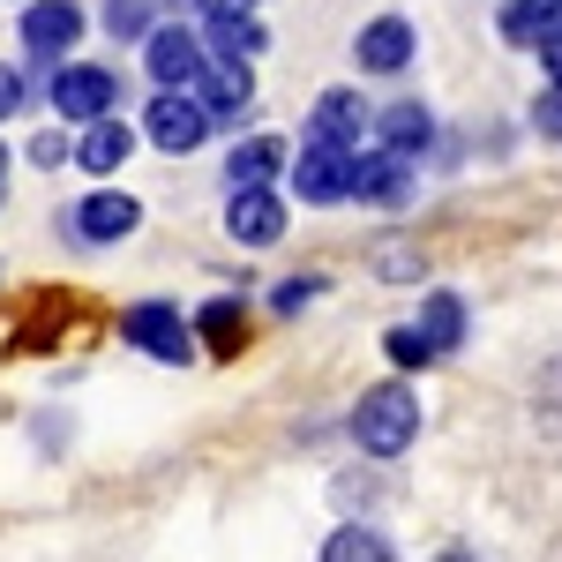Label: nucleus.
<instances>
[{"instance_id": "1", "label": "nucleus", "mask_w": 562, "mask_h": 562, "mask_svg": "<svg viewBox=\"0 0 562 562\" xmlns=\"http://www.w3.org/2000/svg\"><path fill=\"white\" fill-rule=\"evenodd\" d=\"M413 435H420V397L405 383L360 390V405H352V442H360L368 458H405Z\"/></svg>"}, {"instance_id": "2", "label": "nucleus", "mask_w": 562, "mask_h": 562, "mask_svg": "<svg viewBox=\"0 0 562 562\" xmlns=\"http://www.w3.org/2000/svg\"><path fill=\"white\" fill-rule=\"evenodd\" d=\"M352 150H360V143L307 135L301 158H285V173H293V188H301V203H346V195H352Z\"/></svg>"}, {"instance_id": "3", "label": "nucleus", "mask_w": 562, "mask_h": 562, "mask_svg": "<svg viewBox=\"0 0 562 562\" xmlns=\"http://www.w3.org/2000/svg\"><path fill=\"white\" fill-rule=\"evenodd\" d=\"M45 98H53V113H60V121H76V128H83V121H98V113H113V105H121V76H113V68H90V60H60Z\"/></svg>"}, {"instance_id": "4", "label": "nucleus", "mask_w": 562, "mask_h": 562, "mask_svg": "<svg viewBox=\"0 0 562 562\" xmlns=\"http://www.w3.org/2000/svg\"><path fill=\"white\" fill-rule=\"evenodd\" d=\"M143 68H150V83H158V90H188L203 68H211V45H203V31L150 23V38H143Z\"/></svg>"}, {"instance_id": "5", "label": "nucleus", "mask_w": 562, "mask_h": 562, "mask_svg": "<svg viewBox=\"0 0 562 562\" xmlns=\"http://www.w3.org/2000/svg\"><path fill=\"white\" fill-rule=\"evenodd\" d=\"M143 135H150L166 158H188V150L211 135V113H203V98H195V90H158V98H150V113H143Z\"/></svg>"}, {"instance_id": "6", "label": "nucleus", "mask_w": 562, "mask_h": 562, "mask_svg": "<svg viewBox=\"0 0 562 562\" xmlns=\"http://www.w3.org/2000/svg\"><path fill=\"white\" fill-rule=\"evenodd\" d=\"M121 338H128L135 352H150V360H166V368H180L188 360V338H195V323H180V307H166V301H143V307H128L121 315Z\"/></svg>"}, {"instance_id": "7", "label": "nucleus", "mask_w": 562, "mask_h": 562, "mask_svg": "<svg viewBox=\"0 0 562 562\" xmlns=\"http://www.w3.org/2000/svg\"><path fill=\"white\" fill-rule=\"evenodd\" d=\"M83 38V8L76 0H23V45L60 68V53Z\"/></svg>"}, {"instance_id": "8", "label": "nucleus", "mask_w": 562, "mask_h": 562, "mask_svg": "<svg viewBox=\"0 0 562 562\" xmlns=\"http://www.w3.org/2000/svg\"><path fill=\"white\" fill-rule=\"evenodd\" d=\"M195 98H203V113H211V128L217 121H240L248 105H256V76H248V60H211L203 76H195Z\"/></svg>"}, {"instance_id": "9", "label": "nucleus", "mask_w": 562, "mask_h": 562, "mask_svg": "<svg viewBox=\"0 0 562 562\" xmlns=\"http://www.w3.org/2000/svg\"><path fill=\"white\" fill-rule=\"evenodd\" d=\"M405 188H413V158L405 150H352V195L360 203H405Z\"/></svg>"}, {"instance_id": "10", "label": "nucleus", "mask_w": 562, "mask_h": 562, "mask_svg": "<svg viewBox=\"0 0 562 562\" xmlns=\"http://www.w3.org/2000/svg\"><path fill=\"white\" fill-rule=\"evenodd\" d=\"M225 233H233L240 248H270V240L285 233V203H278L270 188H233V203H225Z\"/></svg>"}, {"instance_id": "11", "label": "nucleus", "mask_w": 562, "mask_h": 562, "mask_svg": "<svg viewBox=\"0 0 562 562\" xmlns=\"http://www.w3.org/2000/svg\"><path fill=\"white\" fill-rule=\"evenodd\" d=\"M76 240H90V248H113V240H128L135 233V217H143V203H135V195H113V188H105V195H83V203H76Z\"/></svg>"}, {"instance_id": "12", "label": "nucleus", "mask_w": 562, "mask_h": 562, "mask_svg": "<svg viewBox=\"0 0 562 562\" xmlns=\"http://www.w3.org/2000/svg\"><path fill=\"white\" fill-rule=\"evenodd\" d=\"M128 158H135V128L121 121V113L83 121V135H76V166H83V173H121Z\"/></svg>"}, {"instance_id": "13", "label": "nucleus", "mask_w": 562, "mask_h": 562, "mask_svg": "<svg viewBox=\"0 0 562 562\" xmlns=\"http://www.w3.org/2000/svg\"><path fill=\"white\" fill-rule=\"evenodd\" d=\"M352 60H360L368 76H397V68L413 60V23H405V15H375V23L352 38Z\"/></svg>"}, {"instance_id": "14", "label": "nucleus", "mask_w": 562, "mask_h": 562, "mask_svg": "<svg viewBox=\"0 0 562 562\" xmlns=\"http://www.w3.org/2000/svg\"><path fill=\"white\" fill-rule=\"evenodd\" d=\"M278 173H285V143H278V135H248V143H233V158H225V188H270Z\"/></svg>"}, {"instance_id": "15", "label": "nucleus", "mask_w": 562, "mask_h": 562, "mask_svg": "<svg viewBox=\"0 0 562 562\" xmlns=\"http://www.w3.org/2000/svg\"><path fill=\"white\" fill-rule=\"evenodd\" d=\"M375 113H368V98L360 90H323L315 98V121H307V135H330V143H360V128H368Z\"/></svg>"}, {"instance_id": "16", "label": "nucleus", "mask_w": 562, "mask_h": 562, "mask_svg": "<svg viewBox=\"0 0 562 562\" xmlns=\"http://www.w3.org/2000/svg\"><path fill=\"white\" fill-rule=\"evenodd\" d=\"M375 135H383L390 150L420 158V150L435 143V121H428V105H413V98H405V105H383V113H375Z\"/></svg>"}, {"instance_id": "17", "label": "nucleus", "mask_w": 562, "mask_h": 562, "mask_svg": "<svg viewBox=\"0 0 562 562\" xmlns=\"http://www.w3.org/2000/svg\"><path fill=\"white\" fill-rule=\"evenodd\" d=\"M203 45H211V60H256V53H262V23H256V8H240V15H211Z\"/></svg>"}, {"instance_id": "18", "label": "nucleus", "mask_w": 562, "mask_h": 562, "mask_svg": "<svg viewBox=\"0 0 562 562\" xmlns=\"http://www.w3.org/2000/svg\"><path fill=\"white\" fill-rule=\"evenodd\" d=\"M323 562H390V540L375 525H338V532L323 540Z\"/></svg>"}, {"instance_id": "19", "label": "nucleus", "mask_w": 562, "mask_h": 562, "mask_svg": "<svg viewBox=\"0 0 562 562\" xmlns=\"http://www.w3.org/2000/svg\"><path fill=\"white\" fill-rule=\"evenodd\" d=\"M195 330H203V338H211L217 352H233L240 338H248V307L233 301V293H217V301L203 307V315H195Z\"/></svg>"}, {"instance_id": "20", "label": "nucleus", "mask_w": 562, "mask_h": 562, "mask_svg": "<svg viewBox=\"0 0 562 562\" xmlns=\"http://www.w3.org/2000/svg\"><path fill=\"white\" fill-rule=\"evenodd\" d=\"M420 330H428L435 352H450L458 338H465V301H458V293H428V307H420Z\"/></svg>"}, {"instance_id": "21", "label": "nucleus", "mask_w": 562, "mask_h": 562, "mask_svg": "<svg viewBox=\"0 0 562 562\" xmlns=\"http://www.w3.org/2000/svg\"><path fill=\"white\" fill-rule=\"evenodd\" d=\"M105 31L113 38H150V0H105Z\"/></svg>"}, {"instance_id": "22", "label": "nucleus", "mask_w": 562, "mask_h": 562, "mask_svg": "<svg viewBox=\"0 0 562 562\" xmlns=\"http://www.w3.org/2000/svg\"><path fill=\"white\" fill-rule=\"evenodd\" d=\"M390 360H397V368H428L435 360L428 330H420V323H413V330H390Z\"/></svg>"}, {"instance_id": "23", "label": "nucleus", "mask_w": 562, "mask_h": 562, "mask_svg": "<svg viewBox=\"0 0 562 562\" xmlns=\"http://www.w3.org/2000/svg\"><path fill=\"white\" fill-rule=\"evenodd\" d=\"M23 105H31V83H23V68H8V60H0V121H8V113H23Z\"/></svg>"}, {"instance_id": "24", "label": "nucleus", "mask_w": 562, "mask_h": 562, "mask_svg": "<svg viewBox=\"0 0 562 562\" xmlns=\"http://www.w3.org/2000/svg\"><path fill=\"white\" fill-rule=\"evenodd\" d=\"M31 158H38V166H76V143H68V135H38Z\"/></svg>"}, {"instance_id": "25", "label": "nucleus", "mask_w": 562, "mask_h": 562, "mask_svg": "<svg viewBox=\"0 0 562 562\" xmlns=\"http://www.w3.org/2000/svg\"><path fill=\"white\" fill-rule=\"evenodd\" d=\"M532 121H540V135H562V83H548V90H540Z\"/></svg>"}, {"instance_id": "26", "label": "nucleus", "mask_w": 562, "mask_h": 562, "mask_svg": "<svg viewBox=\"0 0 562 562\" xmlns=\"http://www.w3.org/2000/svg\"><path fill=\"white\" fill-rule=\"evenodd\" d=\"M532 45H540V60H548V76L562 83V23H548V31H540Z\"/></svg>"}, {"instance_id": "27", "label": "nucleus", "mask_w": 562, "mask_h": 562, "mask_svg": "<svg viewBox=\"0 0 562 562\" xmlns=\"http://www.w3.org/2000/svg\"><path fill=\"white\" fill-rule=\"evenodd\" d=\"M315 301V278H301V285H278V315H293V307Z\"/></svg>"}, {"instance_id": "28", "label": "nucleus", "mask_w": 562, "mask_h": 562, "mask_svg": "<svg viewBox=\"0 0 562 562\" xmlns=\"http://www.w3.org/2000/svg\"><path fill=\"white\" fill-rule=\"evenodd\" d=\"M240 8H256V0H211V15H240Z\"/></svg>"}, {"instance_id": "29", "label": "nucleus", "mask_w": 562, "mask_h": 562, "mask_svg": "<svg viewBox=\"0 0 562 562\" xmlns=\"http://www.w3.org/2000/svg\"><path fill=\"white\" fill-rule=\"evenodd\" d=\"M435 562H480V555H465V548H450V555H435Z\"/></svg>"}, {"instance_id": "30", "label": "nucleus", "mask_w": 562, "mask_h": 562, "mask_svg": "<svg viewBox=\"0 0 562 562\" xmlns=\"http://www.w3.org/2000/svg\"><path fill=\"white\" fill-rule=\"evenodd\" d=\"M0 188H8V150H0Z\"/></svg>"}, {"instance_id": "31", "label": "nucleus", "mask_w": 562, "mask_h": 562, "mask_svg": "<svg viewBox=\"0 0 562 562\" xmlns=\"http://www.w3.org/2000/svg\"><path fill=\"white\" fill-rule=\"evenodd\" d=\"M0 203H8V188H0Z\"/></svg>"}]
</instances>
